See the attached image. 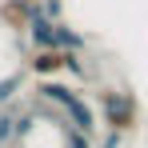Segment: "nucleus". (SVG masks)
<instances>
[{
    "label": "nucleus",
    "mask_w": 148,
    "mask_h": 148,
    "mask_svg": "<svg viewBox=\"0 0 148 148\" xmlns=\"http://www.w3.org/2000/svg\"><path fill=\"white\" fill-rule=\"evenodd\" d=\"M36 100H44L48 108H56V112L72 124V128L88 132V136L100 128V116H96V108L84 100V92H80V88H72V84H64L60 76L36 80Z\"/></svg>",
    "instance_id": "f257e3e1"
},
{
    "label": "nucleus",
    "mask_w": 148,
    "mask_h": 148,
    "mask_svg": "<svg viewBox=\"0 0 148 148\" xmlns=\"http://www.w3.org/2000/svg\"><path fill=\"white\" fill-rule=\"evenodd\" d=\"M96 116L100 124L108 128V132H132L136 124H140V100L132 88H112V84H104L96 88Z\"/></svg>",
    "instance_id": "f03ea898"
},
{
    "label": "nucleus",
    "mask_w": 148,
    "mask_h": 148,
    "mask_svg": "<svg viewBox=\"0 0 148 148\" xmlns=\"http://www.w3.org/2000/svg\"><path fill=\"white\" fill-rule=\"evenodd\" d=\"M36 12H40L36 0H0V24L8 32H28Z\"/></svg>",
    "instance_id": "7ed1b4c3"
},
{
    "label": "nucleus",
    "mask_w": 148,
    "mask_h": 148,
    "mask_svg": "<svg viewBox=\"0 0 148 148\" xmlns=\"http://www.w3.org/2000/svg\"><path fill=\"white\" fill-rule=\"evenodd\" d=\"M28 44H32V52H40V48H56V24H52L44 12H36L32 16V24H28Z\"/></svg>",
    "instance_id": "20e7f679"
},
{
    "label": "nucleus",
    "mask_w": 148,
    "mask_h": 148,
    "mask_svg": "<svg viewBox=\"0 0 148 148\" xmlns=\"http://www.w3.org/2000/svg\"><path fill=\"white\" fill-rule=\"evenodd\" d=\"M56 48H64V52H84V48H88V36L76 32L68 20H56Z\"/></svg>",
    "instance_id": "39448f33"
},
{
    "label": "nucleus",
    "mask_w": 148,
    "mask_h": 148,
    "mask_svg": "<svg viewBox=\"0 0 148 148\" xmlns=\"http://www.w3.org/2000/svg\"><path fill=\"white\" fill-rule=\"evenodd\" d=\"M16 112H20L16 104H4L0 108V148L16 140Z\"/></svg>",
    "instance_id": "423d86ee"
},
{
    "label": "nucleus",
    "mask_w": 148,
    "mask_h": 148,
    "mask_svg": "<svg viewBox=\"0 0 148 148\" xmlns=\"http://www.w3.org/2000/svg\"><path fill=\"white\" fill-rule=\"evenodd\" d=\"M24 88V76L20 72H4L0 76V108L4 104H16V92Z\"/></svg>",
    "instance_id": "0eeeda50"
},
{
    "label": "nucleus",
    "mask_w": 148,
    "mask_h": 148,
    "mask_svg": "<svg viewBox=\"0 0 148 148\" xmlns=\"http://www.w3.org/2000/svg\"><path fill=\"white\" fill-rule=\"evenodd\" d=\"M60 148H92V136L80 132V128H72V124H64L60 128Z\"/></svg>",
    "instance_id": "6e6552de"
},
{
    "label": "nucleus",
    "mask_w": 148,
    "mask_h": 148,
    "mask_svg": "<svg viewBox=\"0 0 148 148\" xmlns=\"http://www.w3.org/2000/svg\"><path fill=\"white\" fill-rule=\"evenodd\" d=\"M40 12L48 16L52 24H56V20H64V0H40Z\"/></svg>",
    "instance_id": "1a4fd4ad"
},
{
    "label": "nucleus",
    "mask_w": 148,
    "mask_h": 148,
    "mask_svg": "<svg viewBox=\"0 0 148 148\" xmlns=\"http://www.w3.org/2000/svg\"><path fill=\"white\" fill-rule=\"evenodd\" d=\"M124 144V132H104V140H100V148H120Z\"/></svg>",
    "instance_id": "9d476101"
},
{
    "label": "nucleus",
    "mask_w": 148,
    "mask_h": 148,
    "mask_svg": "<svg viewBox=\"0 0 148 148\" xmlns=\"http://www.w3.org/2000/svg\"><path fill=\"white\" fill-rule=\"evenodd\" d=\"M36 4H40V0H36Z\"/></svg>",
    "instance_id": "9b49d317"
}]
</instances>
